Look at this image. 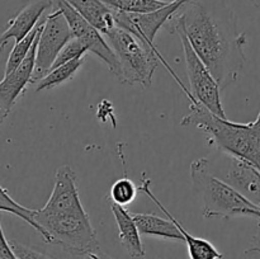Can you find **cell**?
<instances>
[{
	"label": "cell",
	"mask_w": 260,
	"mask_h": 259,
	"mask_svg": "<svg viewBox=\"0 0 260 259\" xmlns=\"http://www.w3.org/2000/svg\"><path fill=\"white\" fill-rule=\"evenodd\" d=\"M164 28L187 36L221 90L238 80L246 63V35L238 32L235 13L226 0H187Z\"/></svg>",
	"instance_id": "obj_1"
},
{
	"label": "cell",
	"mask_w": 260,
	"mask_h": 259,
	"mask_svg": "<svg viewBox=\"0 0 260 259\" xmlns=\"http://www.w3.org/2000/svg\"><path fill=\"white\" fill-rule=\"evenodd\" d=\"M180 124L197 127L218 151L241 157L260 170V111L255 121L235 123L216 116L197 101H190L189 113Z\"/></svg>",
	"instance_id": "obj_2"
},
{
	"label": "cell",
	"mask_w": 260,
	"mask_h": 259,
	"mask_svg": "<svg viewBox=\"0 0 260 259\" xmlns=\"http://www.w3.org/2000/svg\"><path fill=\"white\" fill-rule=\"evenodd\" d=\"M33 217L42 230L43 240L57 244L66 253L86 256L101 250L96 231L86 212L45 213L36 210Z\"/></svg>",
	"instance_id": "obj_3"
},
{
	"label": "cell",
	"mask_w": 260,
	"mask_h": 259,
	"mask_svg": "<svg viewBox=\"0 0 260 259\" xmlns=\"http://www.w3.org/2000/svg\"><path fill=\"white\" fill-rule=\"evenodd\" d=\"M103 36L118 61L116 78L128 85L139 84L142 88H150L160 58L162 60L159 51L147 47L132 33L118 25Z\"/></svg>",
	"instance_id": "obj_4"
},
{
	"label": "cell",
	"mask_w": 260,
	"mask_h": 259,
	"mask_svg": "<svg viewBox=\"0 0 260 259\" xmlns=\"http://www.w3.org/2000/svg\"><path fill=\"white\" fill-rule=\"evenodd\" d=\"M190 179L202 197L206 218H230L244 216L248 208H256L231 185L216 177L210 169L208 157H198L190 164Z\"/></svg>",
	"instance_id": "obj_5"
},
{
	"label": "cell",
	"mask_w": 260,
	"mask_h": 259,
	"mask_svg": "<svg viewBox=\"0 0 260 259\" xmlns=\"http://www.w3.org/2000/svg\"><path fill=\"white\" fill-rule=\"evenodd\" d=\"M179 35L183 45L185 58V69H187L188 80L190 86L189 101H197L203 107L215 113L216 116L228 118L225 114V109L221 102V88L217 80L213 78L211 71L205 65L200 56L196 53L190 45L189 40L183 32H177Z\"/></svg>",
	"instance_id": "obj_6"
},
{
	"label": "cell",
	"mask_w": 260,
	"mask_h": 259,
	"mask_svg": "<svg viewBox=\"0 0 260 259\" xmlns=\"http://www.w3.org/2000/svg\"><path fill=\"white\" fill-rule=\"evenodd\" d=\"M71 37V29L62 12L57 8H52V10H50L45 17L43 28L38 40L36 68L32 78L33 84L37 83L51 70L57 55Z\"/></svg>",
	"instance_id": "obj_7"
},
{
	"label": "cell",
	"mask_w": 260,
	"mask_h": 259,
	"mask_svg": "<svg viewBox=\"0 0 260 259\" xmlns=\"http://www.w3.org/2000/svg\"><path fill=\"white\" fill-rule=\"evenodd\" d=\"M53 8H57L62 12L63 17L68 20L73 37L81 41L86 46L89 52H93L94 55L98 56L108 66L109 71L117 76L118 61L103 33L99 32L85 18L81 17L66 0H53Z\"/></svg>",
	"instance_id": "obj_8"
},
{
	"label": "cell",
	"mask_w": 260,
	"mask_h": 259,
	"mask_svg": "<svg viewBox=\"0 0 260 259\" xmlns=\"http://www.w3.org/2000/svg\"><path fill=\"white\" fill-rule=\"evenodd\" d=\"M187 0H174L160 9L142 14H134V13L114 12V18L118 27L128 30L129 33L139 38L144 45L152 50L157 51L154 46V40L156 37L160 28L165 27L167 23L173 18V15L179 10Z\"/></svg>",
	"instance_id": "obj_9"
},
{
	"label": "cell",
	"mask_w": 260,
	"mask_h": 259,
	"mask_svg": "<svg viewBox=\"0 0 260 259\" xmlns=\"http://www.w3.org/2000/svg\"><path fill=\"white\" fill-rule=\"evenodd\" d=\"M217 163L223 165L222 172H212L213 174L260 210V170L258 168L241 157L222 151H220Z\"/></svg>",
	"instance_id": "obj_10"
},
{
	"label": "cell",
	"mask_w": 260,
	"mask_h": 259,
	"mask_svg": "<svg viewBox=\"0 0 260 259\" xmlns=\"http://www.w3.org/2000/svg\"><path fill=\"white\" fill-rule=\"evenodd\" d=\"M41 211L45 213L86 212L80 201L76 185V174L69 165H62L56 170L53 189Z\"/></svg>",
	"instance_id": "obj_11"
},
{
	"label": "cell",
	"mask_w": 260,
	"mask_h": 259,
	"mask_svg": "<svg viewBox=\"0 0 260 259\" xmlns=\"http://www.w3.org/2000/svg\"><path fill=\"white\" fill-rule=\"evenodd\" d=\"M40 35L36 38L35 43H33L32 48L28 52L27 57L12 73L4 75V79L0 81V104H2L3 109H4L7 114L10 113L17 99L22 95V93L27 88L28 84L32 83Z\"/></svg>",
	"instance_id": "obj_12"
},
{
	"label": "cell",
	"mask_w": 260,
	"mask_h": 259,
	"mask_svg": "<svg viewBox=\"0 0 260 259\" xmlns=\"http://www.w3.org/2000/svg\"><path fill=\"white\" fill-rule=\"evenodd\" d=\"M53 0H29L14 18L8 22V27L0 36V51L7 46L8 41H20L32 32L41 18L47 10H52Z\"/></svg>",
	"instance_id": "obj_13"
},
{
	"label": "cell",
	"mask_w": 260,
	"mask_h": 259,
	"mask_svg": "<svg viewBox=\"0 0 260 259\" xmlns=\"http://www.w3.org/2000/svg\"><path fill=\"white\" fill-rule=\"evenodd\" d=\"M141 192H144L145 195H147V197L152 201L156 206H159L160 210L165 213V216L173 220L175 222V225L179 228L180 233H182L183 238H184L185 244H187L188 248V254H189V259H222L223 254L221 251H218L216 249V246L212 243H210L208 240L203 238H197V236H193L188 233L184 229V226L182 225L180 221H178L175 218L174 215H172L169 210L162 205L159 201V198L154 195V192L151 190V179L146 175V173L142 174V182L141 185L139 188Z\"/></svg>",
	"instance_id": "obj_14"
},
{
	"label": "cell",
	"mask_w": 260,
	"mask_h": 259,
	"mask_svg": "<svg viewBox=\"0 0 260 259\" xmlns=\"http://www.w3.org/2000/svg\"><path fill=\"white\" fill-rule=\"evenodd\" d=\"M111 211L116 220L118 228V236L122 246L126 249L129 256L132 258H142L145 256V249L142 246L141 234L134 220L132 212H129L123 206L109 202Z\"/></svg>",
	"instance_id": "obj_15"
},
{
	"label": "cell",
	"mask_w": 260,
	"mask_h": 259,
	"mask_svg": "<svg viewBox=\"0 0 260 259\" xmlns=\"http://www.w3.org/2000/svg\"><path fill=\"white\" fill-rule=\"evenodd\" d=\"M66 2L103 35L117 25L113 9L102 0H66Z\"/></svg>",
	"instance_id": "obj_16"
},
{
	"label": "cell",
	"mask_w": 260,
	"mask_h": 259,
	"mask_svg": "<svg viewBox=\"0 0 260 259\" xmlns=\"http://www.w3.org/2000/svg\"><path fill=\"white\" fill-rule=\"evenodd\" d=\"M132 216L141 235L184 241L179 228L169 217L164 218L156 215H150V213L136 212H132Z\"/></svg>",
	"instance_id": "obj_17"
},
{
	"label": "cell",
	"mask_w": 260,
	"mask_h": 259,
	"mask_svg": "<svg viewBox=\"0 0 260 259\" xmlns=\"http://www.w3.org/2000/svg\"><path fill=\"white\" fill-rule=\"evenodd\" d=\"M84 57L85 56H81V57L75 58V60H71L69 62L62 63V65L57 66V68H53L43 76L42 79L36 83V91H42L47 90V89H52L55 86L61 85V84L66 83V81L71 80V79L75 76V74L78 73L79 69L83 66L84 63Z\"/></svg>",
	"instance_id": "obj_18"
},
{
	"label": "cell",
	"mask_w": 260,
	"mask_h": 259,
	"mask_svg": "<svg viewBox=\"0 0 260 259\" xmlns=\"http://www.w3.org/2000/svg\"><path fill=\"white\" fill-rule=\"evenodd\" d=\"M43 22H45V18L41 20L40 23L37 24V27L32 30L30 33H28L24 38H22L20 41H17L13 46L12 51L9 53V57H8L7 63H5V74L4 75H8L9 73H12L25 57H27L28 52L32 48L33 43H35L36 38L38 37V35L41 33L43 27Z\"/></svg>",
	"instance_id": "obj_19"
},
{
	"label": "cell",
	"mask_w": 260,
	"mask_h": 259,
	"mask_svg": "<svg viewBox=\"0 0 260 259\" xmlns=\"http://www.w3.org/2000/svg\"><path fill=\"white\" fill-rule=\"evenodd\" d=\"M102 2L117 12L134 13V14L154 12L170 3L165 0H102Z\"/></svg>",
	"instance_id": "obj_20"
},
{
	"label": "cell",
	"mask_w": 260,
	"mask_h": 259,
	"mask_svg": "<svg viewBox=\"0 0 260 259\" xmlns=\"http://www.w3.org/2000/svg\"><path fill=\"white\" fill-rule=\"evenodd\" d=\"M0 211L13 213V215H15L17 217L22 218L24 222H27L28 225L32 226V228L40 234L41 238H42V230H41V228L37 225V222L35 221V217H33L36 210H30V208H27L24 207V206L19 205L17 201H14L10 197L8 190L5 189V188H3L2 185H0Z\"/></svg>",
	"instance_id": "obj_21"
},
{
	"label": "cell",
	"mask_w": 260,
	"mask_h": 259,
	"mask_svg": "<svg viewBox=\"0 0 260 259\" xmlns=\"http://www.w3.org/2000/svg\"><path fill=\"white\" fill-rule=\"evenodd\" d=\"M137 195V187L128 177L119 178L112 184L109 189V202H113L119 206L131 205Z\"/></svg>",
	"instance_id": "obj_22"
},
{
	"label": "cell",
	"mask_w": 260,
	"mask_h": 259,
	"mask_svg": "<svg viewBox=\"0 0 260 259\" xmlns=\"http://www.w3.org/2000/svg\"><path fill=\"white\" fill-rule=\"evenodd\" d=\"M86 52H89L86 46L81 41H79L78 38L71 37V40L60 51V53L57 55V57H56L55 62H53L51 69L57 68V66L62 65V63L69 62L71 60H75V58L81 57V56H85Z\"/></svg>",
	"instance_id": "obj_23"
},
{
	"label": "cell",
	"mask_w": 260,
	"mask_h": 259,
	"mask_svg": "<svg viewBox=\"0 0 260 259\" xmlns=\"http://www.w3.org/2000/svg\"><path fill=\"white\" fill-rule=\"evenodd\" d=\"M9 244L12 246L13 251L15 253V255L18 256V259H55L53 256L47 255V254L42 253V251L36 250V249L24 245V244L19 243L17 240H10Z\"/></svg>",
	"instance_id": "obj_24"
},
{
	"label": "cell",
	"mask_w": 260,
	"mask_h": 259,
	"mask_svg": "<svg viewBox=\"0 0 260 259\" xmlns=\"http://www.w3.org/2000/svg\"><path fill=\"white\" fill-rule=\"evenodd\" d=\"M0 259H18V256L15 255L12 246H10L9 241L5 239L2 229V222H0Z\"/></svg>",
	"instance_id": "obj_25"
},
{
	"label": "cell",
	"mask_w": 260,
	"mask_h": 259,
	"mask_svg": "<svg viewBox=\"0 0 260 259\" xmlns=\"http://www.w3.org/2000/svg\"><path fill=\"white\" fill-rule=\"evenodd\" d=\"M245 253L246 254H250V253L260 254V222L258 225V234H256V236H255V245L251 246V248H249Z\"/></svg>",
	"instance_id": "obj_26"
},
{
	"label": "cell",
	"mask_w": 260,
	"mask_h": 259,
	"mask_svg": "<svg viewBox=\"0 0 260 259\" xmlns=\"http://www.w3.org/2000/svg\"><path fill=\"white\" fill-rule=\"evenodd\" d=\"M85 259H113V258L109 256L108 254L103 253L102 250H98V251H93V253L88 254V255L85 256Z\"/></svg>",
	"instance_id": "obj_27"
},
{
	"label": "cell",
	"mask_w": 260,
	"mask_h": 259,
	"mask_svg": "<svg viewBox=\"0 0 260 259\" xmlns=\"http://www.w3.org/2000/svg\"><path fill=\"white\" fill-rule=\"evenodd\" d=\"M244 216H251V217H256L260 220V210H258V208H248L244 212Z\"/></svg>",
	"instance_id": "obj_28"
},
{
	"label": "cell",
	"mask_w": 260,
	"mask_h": 259,
	"mask_svg": "<svg viewBox=\"0 0 260 259\" xmlns=\"http://www.w3.org/2000/svg\"><path fill=\"white\" fill-rule=\"evenodd\" d=\"M7 116H8V114L5 113V111H4V109H3L2 104H0V124H2L3 122H4V119L7 118Z\"/></svg>",
	"instance_id": "obj_29"
},
{
	"label": "cell",
	"mask_w": 260,
	"mask_h": 259,
	"mask_svg": "<svg viewBox=\"0 0 260 259\" xmlns=\"http://www.w3.org/2000/svg\"><path fill=\"white\" fill-rule=\"evenodd\" d=\"M251 3H253L254 5H255L256 8H258V9H260V0H250Z\"/></svg>",
	"instance_id": "obj_30"
},
{
	"label": "cell",
	"mask_w": 260,
	"mask_h": 259,
	"mask_svg": "<svg viewBox=\"0 0 260 259\" xmlns=\"http://www.w3.org/2000/svg\"><path fill=\"white\" fill-rule=\"evenodd\" d=\"M165 2H174V0H165Z\"/></svg>",
	"instance_id": "obj_31"
}]
</instances>
